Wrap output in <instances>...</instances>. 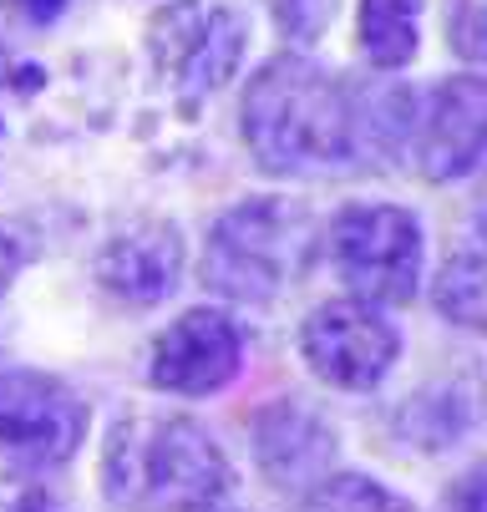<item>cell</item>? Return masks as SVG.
<instances>
[{"mask_svg":"<svg viewBox=\"0 0 487 512\" xmlns=\"http://www.w3.org/2000/svg\"><path fill=\"white\" fill-rule=\"evenodd\" d=\"M87 406L51 376L6 371L0 376V447L26 467H61L82 447Z\"/></svg>","mask_w":487,"mask_h":512,"instance_id":"ba28073f","label":"cell"},{"mask_svg":"<svg viewBox=\"0 0 487 512\" xmlns=\"http://www.w3.org/2000/svg\"><path fill=\"white\" fill-rule=\"evenodd\" d=\"M452 512H487V467L467 472L452 492Z\"/></svg>","mask_w":487,"mask_h":512,"instance_id":"d6986e66","label":"cell"},{"mask_svg":"<svg viewBox=\"0 0 487 512\" xmlns=\"http://www.w3.org/2000/svg\"><path fill=\"white\" fill-rule=\"evenodd\" d=\"M300 350L320 381H330L340 391H371L396 365L401 335L366 300H330L305 320Z\"/></svg>","mask_w":487,"mask_h":512,"instance_id":"52a82bcc","label":"cell"},{"mask_svg":"<svg viewBox=\"0 0 487 512\" xmlns=\"http://www.w3.org/2000/svg\"><path fill=\"white\" fill-rule=\"evenodd\" d=\"M244 365V335L219 310H188L178 315L148 360V381L173 396H214L229 386Z\"/></svg>","mask_w":487,"mask_h":512,"instance_id":"9c48e42d","label":"cell"},{"mask_svg":"<svg viewBox=\"0 0 487 512\" xmlns=\"http://www.w3.org/2000/svg\"><path fill=\"white\" fill-rule=\"evenodd\" d=\"M102 487L127 512H203L229 492V462L188 416H132L107 436Z\"/></svg>","mask_w":487,"mask_h":512,"instance_id":"7a4b0ae2","label":"cell"},{"mask_svg":"<svg viewBox=\"0 0 487 512\" xmlns=\"http://www.w3.org/2000/svg\"><path fill=\"white\" fill-rule=\"evenodd\" d=\"M330 16H335V0H274V21L300 41L320 36L330 26Z\"/></svg>","mask_w":487,"mask_h":512,"instance_id":"2e32d148","label":"cell"},{"mask_svg":"<svg viewBox=\"0 0 487 512\" xmlns=\"http://www.w3.org/2000/svg\"><path fill=\"white\" fill-rule=\"evenodd\" d=\"M472 416H477V391L462 386V381H437V386L416 391V396L401 406L396 426H401L406 436H416L427 452H437V447L457 442V436L472 426Z\"/></svg>","mask_w":487,"mask_h":512,"instance_id":"7c38bea8","label":"cell"},{"mask_svg":"<svg viewBox=\"0 0 487 512\" xmlns=\"http://www.w3.org/2000/svg\"><path fill=\"white\" fill-rule=\"evenodd\" d=\"M320 244L315 213L290 198H249L229 208L203 244V284L224 300H269L295 284Z\"/></svg>","mask_w":487,"mask_h":512,"instance_id":"3957f363","label":"cell"},{"mask_svg":"<svg viewBox=\"0 0 487 512\" xmlns=\"http://www.w3.org/2000/svg\"><path fill=\"white\" fill-rule=\"evenodd\" d=\"M0 512H61V507H56V497L41 482L11 477V482H0Z\"/></svg>","mask_w":487,"mask_h":512,"instance_id":"ac0fdd59","label":"cell"},{"mask_svg":"<svg viewBox=\"0 0 487 512\" xmlns=\"http://www.w3.org/2000/svg\"><path fill=\"white\" fill-rule=\"evenodd\" d=\"M437 310L452 325L487 335V259L482 254H457L437 274Z\"/></svg>","mask_w":487,"mask_h":512,"instance_id":"5bb4252c","label":"cell"},{"mask_svg":"<svg viewBox=\"0 0 487 512\" xmlns=\"http://www.w3.org/2000/svg\"><path fill=\"white\" fill-rule=\"evenodd\" d=\"M401 153H411L427 183L472 173L487 158V77H447L422 102H411Z\"/></svg>","mask_w":487,"mask_h":512,"instance_id":"8992f818","label":"cell"},{"mask_svg":"<svg viewBox=\"0 0 487 512\" xmlns=\"http://www.w3.org/2000/svg\"><path fill=\"white\" fill-rule=\"evenodd\" d=\"M422 26V0H361V46L366 61L381 71H396L416 56V31Z\"/></svg>","mask_w":487,"mask_h":512,"instance_id":"4fadbf2b","label":"cell"},{"mask_svg":"<svg viewBox=\"0 0 487 512\" xmlns=\"http://www.w3.org/2000/svg\"><path fill=\"white\" fill-rule=\"evenodd\" d=\"M11 6H16L31 26H51V21L66 11V0H11Z\"/></svg>","mask_w":487,"mask_h":512,"instance_id":"ffe728a7","label":"cell"},{"mask_svg":"<svg viewBox=\"0 0 487 512\" xmlns=\"http://www.w3.org/2000/svg\"><path fill=\"white\" fill-rule=\"evenodd\" d=\"M183 274V234L168 218H143L107 239L97 259V279L122 305H158L178 289Z\"/></svg>","mask_w":487,"mask_h":512,"instance_id":"30bf717a","label":"cell"},{"mask_svg":"<svg viewBox=\"0 0 487 512\" xmlns=\"http://www.w3.org/2000/svg\"><path fill=\"white\" fill-rule=\"evenodd\" d=\"M244 142L269 173H330L361 153V117L351 92L305 56H274L244 87Z\"/></svg>","mask_w":487,"mask_h":512,"instance_id":"6da1fadb","label":"cell"},{"mask_svg":"<svg viewBox=\"0 0 487 512\" xmlns=\"http://www.w3.org/2000/svg\"><path fill=\"white\" fill-rule=\"evenodd\" d=\"M244 41V21L229 6H203V0H173L148 21V56L158 77H168L188 97L234 82Z\"/></svg>","mask_w":487,"mask_h":512,"instance_id":"5b68a950","label":"cell"},{"mask_svg":"<svg viewBox=\"0 0 487 512\" xmlns=\"http://www.w3.org/2000/svg\"><path fill=\"white\" fill-rule=\"evenodd\" d=\"M335 447L330 426L305 401H269L254 416V457L269 472V482L285 487H315L325 482V457Z\"/></svg>","mask_w":487,"mask_h":512,"instance_id":"8fae6325","label":"cell"},{"mask_svg":"<svg viewBox=\"0 0 487 512\" xmlns=\"http://www.w3.org/2000/svg\"><path fill=\"white\" fill-rule=\"evenodd\" d=\"M330 264L366 305H406L422 279V229L396 203H351L330 218Z\"/></svg>","mask_w":487,"mask_h":512,"instance_id":"277c9868","label":"cell"},{"mask_svg":"<svg viewBox=\"0 0 487 512\" xmlns=\"http://www.w3.org/2000/svg\"><path fill=\"white\" fill-rule=\"evenodd\" d=\"M452 46L467 61H487V0H472V6L457 11L452 21Z\"/></svg>","mask_w":487,"mask_h":512,"instance_id":"e0dca14e","label":"cell"},{"mask_svg":"<svg viewBox=\"0 0 487 512\" xmlns=\"http://www.w3.org/2000/svg\"><path fill=\"white\" fill-rule=\"evenodd\" d=\"M477 229H482V239H487V183H482V198H477Z\"/></svg>","mask_w":487,"mask_h":512,"instance_id":"44dd1931","label":"cell"},{"mask_svg":"<svg viewBox=\"0 0 487 512\" xmlns=\"http://www.w3.org/2000/svg\"><path fill=\"white\" fill-rule=\"evenodd\" d=\"M305 512H416L406 497H396L391 487L371 482V477H356V472H340V477H325L315 482L310 492V507Z\"/></svg>","mask_w":487,"mask_h":512,"instance_id":"9a60e30c","label":"cell"}]
</instances>
